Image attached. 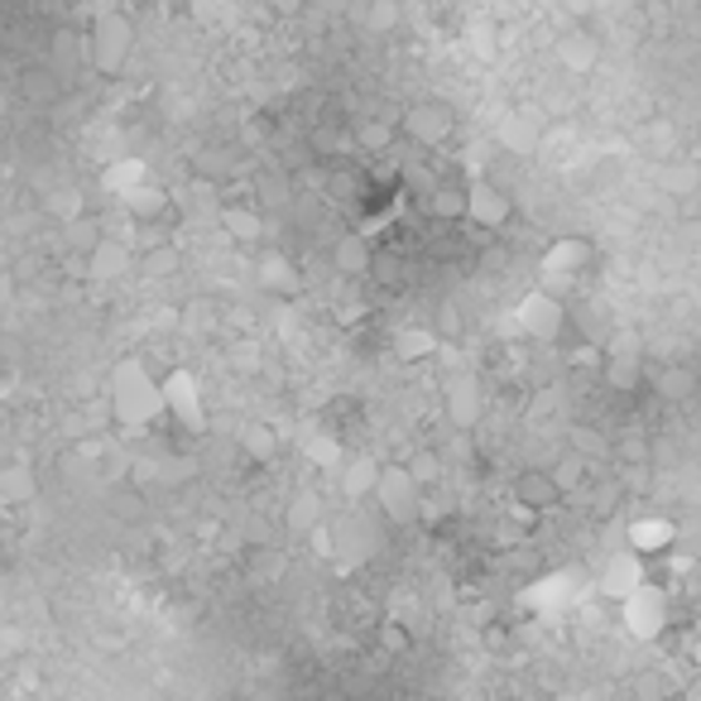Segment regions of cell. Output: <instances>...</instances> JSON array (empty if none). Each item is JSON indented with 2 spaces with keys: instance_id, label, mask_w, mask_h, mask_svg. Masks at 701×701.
<instances>
[{
  "instance_id": "obj_1",
  "label": "cell",
  "mask_w": 701,
  "mask_h": 701,
  "mask_svg": "<svg viewBox=\"0 0 701 701\" xmlns=\"http://www.w3.org/2000/svg\"><path fill=\"white\" fill-rule=\"evenodd\" d=\"M111 414L121 428H144L164 414V385L144 370V360H121L111 370Z\"/></svg>"
},
{
  "instance_id": "obj_2",
  "label": "cell",
  "mask_w": 701,
  "mask_h": 701,
  "mask_svg": "<svg viewBox=\"0 0 701 701\" xmlns=\"http://www.w3.org/2000/svg\"><path fill=\"white\" fill-rule=\"evenodd\" d=\"M451 130H457V115L443 101H418V106L404 111V135L418 144V150H437V144L451 140Z\"/></svg>"
},
{
  "instance_id": "obj_3",
  "label": "cell",
  "mask_w": 701,
  "mask_h": 701,
  "mask_svg": "<svg viewBox=\"0 0 701 701\" xmlns=\"http://www.w3.org/2000/svg\"><path fill=\"white\" fill-rule=\"evenodd\" d=\"M375 500H379V509H385L389 519H414V515H423V486L404 471V466H389V471L375 476Z\"/></svg>"
},
{
  "instance_id": "obj_4",
  "label": "cell",
  "mask_w": 701,
  "mask_h": 701,
  "mask_svg": "<svg viewBox=\"0 0 701 701\" xmlns=\"http://www.w3.org/2000/svg\"><path fill=\"white\" fill-rule=\"evenodd\" d=\"M509 216H515V197H509L505 187H495L490 179L466 183V222H476L486 231H500Z\"/></svg>"
},
{
  "instance_id": "obj_5",
  "label": "cell",
  "mask_w": 701,
  "mask_h": 701,
  "mask_svg": "<svg viewBox=\"0 0 701 701\" xmlns=\"http://www.w3.org/2000/svg\"><path fill=\"white\" fill-rule=\"evenodd\" d=\"M624 620H630L634 634H659L668 624V601L659 596V587H634L630 596H624Z\"/></svg>"
},
{
  "instance_id": "obj_6",
  "label": "cell",
  "mask_w": 701,
  "mask_h": 701,
  "mask_svg": "<svg viewBox=\"0 0 701 701\" xmlns=\"http://www.w3.org/2000/svg\"><path fill=\"white\" fill-rule=\"evenodd\" d=\"M125 53H130V24L121 20V14H106V20L96 24V34H92L96 68H101V72H121Z\"/></svg>"
},
{
  "instance_id": "obj_7",
  "label": "cell",
  "mask_w": 701,
  "mask_h": 701,
  "mask_svg": "<svg viewBox=\"0 0 701 701\" xmlns=\"http://www.w3.org/2000/svg\"><path fill=\"white\" fill-rule=\"evenodd\" d=\"M558 500H562V490L552 486L548 471H538V466H534V471H519L515 476V505L524 509V515H548Z\"/></svg>"
},
{
  "instance_id": "obj_8",
  "label": "cell",
  "mask_w": 701,
  "mask_h": 701,
  "mask_svg": "<svg viewBox=\"0 0 701 701\" xmlns=\"http://www.w3.org/2000/svg\"><path fill=\"white\" fill-rule=\"evenodd\" d=\"M164 414H173L179 423H187V428H197L202 423V404H197V385L187 379L183 370L164 379Z\"/></svg>"
},
{
  "instance_id": "obj_9",
  "label": "cell",
  "mask_w": 701,
  "mask_h": 701,
  "mask_svg": "<svg viewBox=\"0 0 701 701\" xmlns=\"http://www.w3.org/2000/svg\"><path fill=\"white\" fill-rule=\"evenodd\" d=\"M87 270H92V280H96V284L121 280V274L130 270V251H125L121 241H96L92 251H87Z\"/></svg>"
},
{
  "instance_id": "obj_10",
  "label": "cell",
  "mask_w": 701,
  "mask_h": 701,
  "mask_svg": "<svg viewBox=\"0 0 701 701\" xmlns=\"http://www.w3.org/2000/svg\"><path fill=\"white\" fill-rule=\"evenodd\" d=\"M423 207L437 222H461L466 216V183H437L428 197H423Z\"/></svg>"
},
{
  "instance_id": "obj_11",
  "label": "cell",
  "mask_w": 701,
  "mask_h": 701,
  "mask_svg": "<svg viewBox=\"0 0 701 701\" xmlns=\"http://www.w3.org/2000/svg\"><path fill=\"white\" fill-rule=\"evenodd\" d=\"M601 375H606V385L616 394H630L639 385V356H634V350H616V356L601 360Z\"/></svg>"
},
{
  "instance_id": "obj_12",
  "label": "cell",
  "mask_w": 701,
  "mask_h": 701,
  "mask_svg": "<svg viewBox=\"0 0 701 701\" xmlns=\"http://www.w3.org/2000/svg\"><path fill=\"white\" fill-rule=\"evenodd\" d=\"M370 255H375V245L365 241V236H346L337 245V270L346 274V280H365V270H370Z\"/></svg>"
},
{
  "instance_id": "obj_13",
  "label": "cell",
  "mask_w": 701,
  "mask_h": 701,
  "mask_svg": "<svg viewBox=\"0 0 701 701\" xmlns=\"http://www.w3.org/2000/svg\"><path fill=\"white\" fill-rule=\"evenodd\" d=\"M447 414L457 418V428H471V423L480 418V389L471 385V379H457V385H451V404H447Z\"/></svg>"
},
{
  "instance_id": "obj_14",
  "label": "cell",
  "mask_w": 701,
  "mask_h": 701,
  "mask_svg": "<svg viewBox=\"0 0 701 701\" xmlns=\"http://www.w3.org/2000/svg\"><path fill=\"white\" fill-rule=\"evenodd\" d=\"M524 317H529V332H534V337H558V327H562V303L534 298Z\"/></svg>"
},
{
  "instance_id": "obj_15",
  "label": "cell",
  "mask_w": 701,
  "mask_h": 701,
  "mask_svg": "<svg viewBox=\"0 0 701 701\" xmlns=\"http://www.w3.org/2000/svg\"><path fill=\"white\" fill-rule=\"evenodd\" d=\"M34 476L24 471V466H6L0 471V500H10V505H24V500H34Z\"/></svg>"
},
{
  "instance_id": "obj_16",
  "label": "cell",
  "mask_w": 701,
  "mask_h": 701,
  "mask_svg": "<svg viewBox=\"0 0 701 701\" xmlns=\"http://www.w3.org/2000/svg\"><path fill=\"white\" fill-rule=\"evenodd\" d=\"M548 476H552V486H558L562 495H572L581 480H587V466H581V457H558L548 466Z\"/></svg>"
},
{
  "instance_id": "obj_17",
  "label": "cell",
  "mask_w": 701,
  "mask_h": 701,
  "mask_svg": "<svg viewBox=\"0 0 701 701\" xmlns=\"http://www.w3.org/2000/svg\"><path fill=\"white\" fill-rule=\"evenodd\" d=\"M365 280H375V284L394 288V284L404 280V265H399V255H394V251H375V255H370V270H365Z\"/></svg>"
},
{
  "instance_id": "obj_18",
  "label": "cell",
  "mask_w": 701,
  "mask_h": 701,
  "mask_svg": "<svg viewBox=\"0 0 701 701\" xmlns=\"http://www.w3.org/2000/svg\"><path fill=\"white\" fill-rule=\"evenodd\" d=\"M659 389H663V399H692L697 375H692V370H682V365H668L663 379H659Z\"/></svg>"
},
{
  "instance_id": "obj_19",
  "label": "cell",
  "mask_w": 701,
  "mask_h": 701,
  "mask_svg": "<svg viewBox=\"0 0 701 701\" xmlns=\"http://www.w3.org/2000/svg\"><path fill=\"white\" fill-rule=\"evenodd\" d=\"M697 164H668V173H663V187H673V193H692L697 187Z\"/></svg>"
},
{
  "instance_id": "obj_20",
  "label": "cell",
  "mask_w": 701,
  "mask_h": 701,
  "mask_svg": "<svg viewBox=\"0 0 701 701\" xmlns=\"http://www.w3.org/2000/svg\"><path fill=\"white\" fill-rule=\"evenodd\" d=\"M394 135H399V130H389V125H360V150L385 154L389 144H394Z\"/></svg>"
},
{
  "instance_id": "obj_21",
  "label": "cell",
  "mask_w": 701,
  "mask_h": 701,
  "mask_svg": "<svg viewBox=\"0 0 701 701\" xmlns=\"http://www.w3.org/2000/svg\"><path fill=\"white\" fill-rule=\"evenodd\" d=\"M226 226H231V236H241V241H255L260 236V222H255V216L251 212H226Z\"/></svg>"
},
{
  "instance_id": "obj_22",
  "label": "cell",
  "mask_w": 701,
  "mask_h": 701,
  "mask_svg": "<svg viewBox=\"0 0 701 701\" xmlns=\"http://www.w3.org/2000/svg\"><path fill=\"white\" fill-rule=\"evenodd\" d=\"M245 447H251L255 457H274V433L270 428H251V433H245Z\"/></svg>"
},
{
  "instance_id": "obj_23",
  "label": "cell",
  "mask_w": 701,
  "mask_h": 701,
  "mask_svg": "<svg viewBox=\"0 0 701 701\" xmlns=\"http://www.w3.org/2000/svg\"><path fill=\"white\" fill-rule=\"evenodd\" d=\"M265 280H270V288H294V265H280V260H270V265H265Z\"/></svg>"
},
{
  "instance_id": "obj_24",
  "label": "cell",
  "mask_w": 701,
  "mask_h": 701,
  "mask_svg": "<svg viewBox=\"0 0 701 701\" xmlns=\"http://www.w3.org/2000/svg\"><path fill=\"white\" fill-rule=\"evenodd\" d=\"M385 630H389V634H385V649H404V644H408V634L399 630V624H385Z\"/></svg>"
}]
</instances>
